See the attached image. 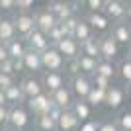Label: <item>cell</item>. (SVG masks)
<instances>
[{
    "mask_svg": "<svg viewBox=\"0 0 131 131\" xmlns=\"http://www.w3.org/2000/svg\"><path fill=\"white\" fill-rule=\"evenodd\" d=\"M110 35L121 45V47H129L131 45V24L127 20L123 22H115L110 29Z\"/></svg>",
    "mask_w": 131,
    "mask_h": 131,
    "instance_id": "11",
    "label": "cell"
},
{
    "mask_svg": "<svg viewBox=\"0 0 131 131\" xmlns=\"http://www.w3.org/2000/svg\"><path fill=\"white\" fill-rule=\"evenodd\" d=\"M82 6L88 10V14H96V12H104L106 0H84Z\"/></svg>",
    "mask_w": 131,
    "mask_h": 131,
    "instance_id": "33",
    "label": "cell"
},
{
    "mask_svg": "<svg viewBox=\"0 0 131 131\" xmlns=\"http://www.w3.org/2000/svg\"><path fill=\"white\" fill-rule=\"evenodd\" d=\"M96 74H102V77L114 80L117 77V63H112V61H104L100 59L98 61V69H96Z\"/></svg>",
    "mask_w": 131,
    "mask_h": 131,
    "instance_id": "28",
    "label": "cell"
},
{
    "mask_svg": "<svg viewBox=\"0 0 131 131\" xmlns=\"http://www.w3.org/2000/svg\"><path fill=\"white\" fill-rule=\"evenodd\" d=\"M33 131H39V129H33Z\"/></svg>",
    "mask_w": 131,
    "mask_h": 131,
    "instance_id": "51",
    "label": "cell"
},
{
    "mask_svg": "<svg viewBox=\"0 0 131 131\" xmlns=\"http://www.w3.org/2000/svg\"><path fill=\"white\" fill-rule=\"evenodd\" d=\"M125 20L131 24V2H127V8H125Z\"/></svg>",
    "mask_w": 131,
    "mask_h": 131,
    "instance_id": "45",
    "label": "cell"
},
{
    "mask_svg": "<svg viewBox=\"0 0 131 131\" xmlns=\"http://www.w3.org/2000/svg\"><path fill=\"white\" fill-rule=\"evenodd\" d=\"M78 20H80V16H71L67 18V20H63V22H59V27L63 29V33H65V37H72L74 35V29H77L78 26Z\"/></svg>",
    "mask_w": 131,
    "mask_h": 131,
    "instance_id": "31",
    "label": "cell"
},
{
    "mask_svg": "<svg viewBox=\"0 0 131 131\" xmlns=\"http://www.w3.org/2000/svg\"><path fill=\"white\" fill-rule=\"evenodd\" d=\"M4 96H6V104L14 108V106H24L26 104V96L22 92V86H20V82L10 86L8 90H4Z\"/></svg>",
    "mask_w": 131,
    "mask_h": 131,
    "instance_id": "22",
    "label": "cell"
},
{
    "mask_svg": "<svg viewBox=\"0 0 131 131\" xmlns=\"http://www.w3.org/2000/svg\"><path fill=\"white\" fill-rule=\"evenodd\" d=\"M33 18H35V27H37L39 31H43V33H49L53 27L59 26V20L55 18V14L47 8V6L35 8V10H33Z\"/></svg>",
    "mask_w": 131,
    "mask_h": 131,
    "instance_id": "8",
    "label": "cell"
},
{
    "mask_svg": "<svg viewBox=\"0 0 131 131\" xmlns=\"http://www.w3.org/2000/svg\"><path fill=\"white\" fill-rule=\"evenodd\" d=\"M8 125L18 129V131L29 129V125H31V114H29V110H27L26 104L10 108V121H8Z\"/></svg>",
    "mask_w": 131,
    "mask_h": 131,
    "instance_id": "4",
    "label": "cell"
},
{
    "mask_svg": "<svg viewBox=\"0 0 131 131\" xmlns=\"http://www.w3.org/2000/svg\"><path fill=\"white\" fill-rule=\"evenodd\" d=\"M51 100H53V104L57 106V108H61L63 112L65 110H71L72 108V104H74V96H72V92H71V88L69 86H63L61 90H57V92H53L51 94Z\"/></svg>",
    "mask_w": 131,
    "mask_h": 131,
    "instance_id": "17",
    "label": "cell"
},
{
    "mask_svg": "<svg viewBox=\"0 0 131 131\" xmlns=\"http://www.w3.org/2000/svg\"><path fill=\"white\" fill-rule=\"evenodd\" d=\"M33 129H39V131H59L57 129V121L51 119L49 115L33 117Z\"/></svg>",
    "mask_w": 131,
    "mask_h": 131,
    "instance_id": "29",
    "label": "cell"
},
{
    "mask_svg": "<svg viewBox=\"0 0 131 131\" xmlns=\"http://www.w3.org/2000/svg\"><path fill=\"white\" fill-rule=\"evenodd\" d=\"M80 55H86L90 59H96L100 61V41H98V35H94L92 39H88L80 45Z\"/></svg>",
    "mask_w": 131,
    "mask_h": 131,
    "instance_id": "25",
    "label": "cell"
},
{
    "mask_svg": "<svg viewBox=\"0 0 131 131\" xmlns=\"http://www.w3.org/2000/svg\"><path fill=\"white\" fill-rule=\"evenodd\" d=\"M0 106H8V104H6V96H4V90H0Z\"/></svg>",
    "mask_w": 131,
    "mask_h": 131,
    "instance_id": "46",
    "label": "cell"
},
{
    "mask_svg": "<svg viewBox=\"0 0 131 131\" xmlns=\"http://www.w3.org/2000/svg\"><path fill=\"white\" fill-rule=\"evenodd\" d=\"M114 119L119 131H131V108H123L121 112H117Z\"/></svg>",
    "mask_w": 131,
    "mask_h": 131,
    "instance_id": "30",
    "label": "cell"
},
{
    "mask_svg": "<svg viewBox=\"0 0 131 131\" xmlns=\"http://www.w3.org/2000/svg\"><path fill=\"white\" fill-rule=\"evenodd\" d=\"M2 131H18V129H14V127H10V125H6L4 129H2Z\"/></svg>",
    "mask_w": 131,
    "mask_h": 131,
    "instance_id": "48",
    "label": "cell"
},
{
    "mask_svg": "<svg viewBox=\"0 0 131 131\" xmlns=\"http://www.w3.org/2000/svg\"><path fill=\"white\" fill-rule=\"evenodd\" d=\"M10 121V106H0V129H4Z\"/></svg>",
    "mask_w": 131,
    "mask_h": 131,
    "instance_id": "38",
    "label": "cell"
},
{
    "mask_svg": "<svg viewBox=\"0 0 131 131\" xmlns=\"http://www.w3.org/2000/svg\"><path fill=\"white\" fill-rule=\"evenodd\" d=\"M47 37H49V41H51V45H57V43H61V41H63V39H65V33H63V29H61L59 26L57 27H53V29H51L49 33H47Z\"/></svg>",
    "mask_w": 131,
    "mask_h": 131,
    "instance_id": "35",
    "label": "cell"
},
{
    "mask_svg": "<svg viewBox=\"0 0 131 131\" xmlns=\"http://www.w3.org/2000/svg\"><path fill=\"white\" fill-rule=\"evenodd\" d=\"M8 53H10V59H14V61L24 59V55L27 53L26 41H24V39H20V37H16L14 41H10V43H8Z\"/></svg>",
    "mask_w": 131,
    "mask_h": 131,
    "instance_id": "26",
    "label": "cell"
},
{
    "mask_svg": "<svg viewBox=\"0 0 131 131\" xmlns=\"http://www.w3.org/2000/svg\"><path fill=\"white\" fill-rule=\"evenodd\" d=\"M18 37V31H16V24L12 18H4L2 24H0V43H10Z\"/></svg>",
    "mask_w": 131,
    "mask_h": 131,
    "instance_id": "21",
    "label": "cell"
},
{
    "mask_svg": "<svg viewBox=\"0 0 131 131\" xmlns=\"http://www.w3.org/2000/svg\"><path fill=\"white\" fill-rule=\"evenodd\" d=\"M125 8H127V2H121V0H106L104 14L112 20V24L123 22L125 20Z\"/></svg>",
    "mask_w": 131,
    "mask_h": 131,
    "instance_id": "15",
    "label": "cell"
},
{
    "mask_svg": "<svg viewBox=\"0 0 131 131\" xmlns=\"http://www.w3.org/2000/svg\"><path fill=\"white\" fill-rule=\"evenodd\" d=\"M127 102V88L121 82H114L110 90L106 92V106L112 112H121Z\"/></svg>",
    "mask_w": 131,
    "mask_h": 131,
    "instance_id": "1",
    "label": "cell"
},
{
    "mask_svg": "<svg viewBox=\"0 0 131 131\" xmlns=\"http://www.w3.org/2000/svg\"><path fill=\"white\" fill-rule=\"evenodd\" d=\"M72 114L77 115V119L80 123H86V121L92 119V114H94V108L88 104L86 100H74V104H72Z\"/></svg>",
    "mask_w": 131,
    "mask_h": 131,
    "instance_id": "19",
    "label": "cell"
},
{
    "mask_svg": "<svg viewBox=\"0 0 131 131\" xmlns=\"http://www.w3.org/2000/svg\"><path fill=\"white\" fill-rule=\"evenodd\" d=\"M2 20H4V16H2V12H0V24H2Z\"/></svg>",
    "mask_w": 131,
    "mask_h": 131,
    "instance_id": "50",
    "label": "cell"
},
{
    "mask_svg": "<svg viewBox=\"0 0 131 131\" xmlns=\"http://www.w3.org/2000/svg\"><path fill=\"white\" fill-rule=\"evenodd\" d=\"M0 72H4V74H14V77H16V69H14V59L4 61V63L0 65Z\"/></svg>",
    "mask_w": 131,
    "mask_h": 131,
    "instance_id": "41",
    "label": "cell"
},
{
    "mask_svg": "<svg viewBox=\"0 0 131 131\" xmlns=\"http://www.w3.org/2000/svg\"><path fill=\"white\" fill-rule=\"evenodd\" d=\"M47 8H49L51 12L55 14V18L59 20V22H63V20H67V18L71 16H77L78 8L77 6H80V2H67V0H51V2H47Z\"/></svg>",
    "mask_w": 131,
    "mask_h": 131,
    "instance_id": "7",
    "label": "cell"
},
{
    "mask_svg": "<svg viewBox=\"0 0 131 131\" xmlns=\"http://www.w3.org/2000/svg\"><path fill=\"white\" fill-rule=\"evenodd\" d=\"M117 78L123 86H129L131 84V59L127 55H123L119 61H117Z\"/></svg>",
    "mask_w": 131,
    "mask_h": 131,
    "instance_id": "24",
    "label": "cell"
},
{
    "mask_svg": "<svg viewBox=\"0 0 131 131\" xmlns=\"http://www.w3.org/2000/svg\"><path fill=\"white\" fill-rule=\"evenodd\" d=\"M10 59V53H8V45L6 43H0V65L4 63V61Z\"/></svg>",
    "mask_w": 131,
    "mask_h": 131,
    "instance_id": "43",
    "label": "cell"
},
{
    "mask_svg": "<svg viewBox=\"0 0 131 131\" xmlns=\"http://www.w3.org/2000/svg\"><path fill=\"white\" fill-rule=\"evenodd\" d=\"M55 49L65 57V61H72L80 57V43L74 37H65L61 43L55 45Z\"/></svg>",
    "mask_w": 131,
    "mask_h": 131,
    "instance_id": "14",
    "label": "cell"
},
{
    "mask_svg": "<svg viewBox=\"0 0 131 131\" xmlns=\"http://www.w3.org/2000/svg\"><path fill=\"white\" fill-rule=\"evenodd\" d=\"M35 4L33 0H16V12H33Z\"/></svg>",
    "mask_w": 131,
    "mask_h": 131,
    "instance_id": "37",
    "label": "cell"
},
{
    "mask_svg": "<svg viewBox=\"0 0 131 131\" xmlns=\"http://www.w3.org/2000/svg\"><path fill=\"white\" fill-rule=\"evenodd\" d=\"M41 63H43V72H63L65 71L67 61L65 57L55 49V47H49V49L41 53Z\"/></svg>",
    "mask_w": 131,
    "mask_h": 131,
    "instance_id": "6",
    "label": "cell"
},
{
    "mask_svg": "<svg viewBox=\"0 0 131 131\" xmlns=\"http://www.w3.org/2000/svg\"><path fill=\"white\" fill-rule=\"evenodd\" d=\"M0 12H16V0H0Z\"/></svg>",
    "mask_w": 131,
    "mask_h": 131,
    "instance_id": "42",
    "label": "cell"
},
{
    "mask_svg": "<svg viewBox=\"0 0 131 131\" xmlns=\"http://www.w3.org/2000/svg\"><path fill=\"white\" fill-rule=\"evenodd\" d=\"M27 110H29V114L33 115V117H39V115H49V112L53 110V100H51V94L43 92L39 94V96H35V98L27 100L26 102Z\"/></svg>",
    "mask_w": 131,
    "mask_h": 131,
    "instance_id": "5",
    "label": "cell"
},
{
    "mask_svg": "<svg viewBox=\"0 0 131 131\" xmlns=\"http://www.w3.org/2000/svg\"><path fill=\"white\" fill-rule=\"evenodd\" d=\"M98 41H100V59L112 61V63L121 59V45L117 43L110 33L98 35Z\"/></svg>",
    "mask_w": 131,
    "mask_h": 131,
    "instance_id": "2",
    "label": "cell"
},
{
    "mask_svg": "<svg viewBox=\"0 0 131 131\" xmlns=\"http://www.w3.org/2000/svg\"><path fill=\"white\" fill-rule=\"evenodd\" d=\"M92 84H94V88H100V90L108 92L110 86L114 84V80H110V78L102 77V74H94V77H92Z\"/></svg>",
    "mask_w": 131,
    "mask_h": 131,
    "instance_id": "34",
    "label": "cell"
},
{
    "mask_svg": "<svg viewBox=\"0 0 131 131\" xmlns=\"http://www.w3.org/2000/svg\"><path fill=\"white\" fill-rule=\"evenodd\" d=\"M86 102L92 108H100V106H106V92L104 90H100V88H92L90 94H88Z\"/></svg>",
    "mask_w": 131,
    "mask_h": 131,
    "instance_id": "32",
    "label": "cell"
},
{
    "mask_svg": "<svg viewBox=\"0 0 131 131\" xmlns=\"http://www.w3.org/2000/svg\"><path fill=\"white\" fill-rule=\"evenodd\" d=\"M22 63H24V71L29 72V77H35L37 72H43V63H41V55L39 53H33V51L27 49Z\"/></svg>",
    "mask_w": 131,
    "mask_h": 131,
    "instance_id": "18",
    "label": "cell"
},
{
    "mask_svg": "<svg viewBox=\"0 0 131 131\" xmlns=\"http://www.w3.org/2000/svg\"><path fill=\"white\" fill-rule=\"evenodd\" d=\"M14 24H16V31L18 37L26 41L29 35H31L37 27H35V18H33V12H16L12 16Z\"/></svg>",
    "mask_w": 131,
    "mask_h": 131,
    "instance_id": "3",
    "label": "cell"
},
{
    "mask_svg": "<svg viewBox=\"0 0 131 131\" xmlns=\"http://www.w3.org/2000/svg\"><path fill=\"white\" fill-rule=\"evenodd\" d=\"M100 121L102 119H90L86 121V123H80V127H78V131H98L100 129Z\"/></svg>",
    "mask_w": 131,
    "mask_h": 131,
    "instance_id": "40",
    "label": "cell"
},
{
    "mask_svg": "<svg viewBox=\"0 0 131 131\" xmlns=\"http://www.w3.org/2000/svg\"><path fill=\"white\" fill-rule=\"evenodd\" d=\"M78 127H80V121L72 114V110H65L61 114L59 121H57V129L59 131H78Z\"/></svg>",
    "mask_w": 131,
    "mask_h": 131,
    "instance_id": "20",
    "label": "cell"
},
{
    "mask_svg": "<svg viewBox=\"0 0 131 131\" xmlns=\"http://www.w3.org/2000/svg\"><path fill=\"white\" fill-rule=\"evenodd\" d=\"M61 114H63V110H61V108H57V106H53V110L49 112V117H51V119H55V121H59Z\"/></svg>",
    "mask_w": 131,
    "mask_h": 131,
    "instance_id": "44",
    "label": "cell"
},
{
    "mask_svg": "<svg viewBox=\"0 0 131 131\" xmlns=\"http://www.w3.org/2000/svg\"><path fill=\"white\" fill-rule=\"evenodd\" d=\"M26 45H27V49L33 51V53H45V51L49 49V47H53L49 41V37H47V33L43 31H39V29H35V31L29 35V37L26 39Z\"/></svg>",
    "mask_w": 131,
    "mask_h": 131,
    "instance_id": "13",
    "label": "cell"
},
{
    "mask_svg": "<svg viewBox=\"0 0 131 131\" xmlns=\"http://www.w3.org/2000/svg\"><path fill=\"white\" fill-rule=\"evenodd\" d=\"M127 88V100H131V84H129V86H125Z\"/></svg>",
    "mask_w": 131,
    "mask_h": 131,
    "instance_id": "47",
    "label": "cell"
},
{
    "mask_svg": "<svg viewBox=\"0 0 131 131\" xmlns=\"http://www.w3.org/2000/svg\"><path fill=\"white\" fill-rule=\"evenodd\" d=\"M96 33H94V29H92V26L86 22V18H82L80 16V20H78V26H77V29H74V35L72 37L77 39L78 43H84V41H88V39H92Z\"/></svg>",
    "mask_w": 131,
    "mask_h": 131,
    "instance_id": "23",
    "label": "cell"
},
{
    "mask_svg": "<svg viewBox=\"0 0 131 131\" xmlns=\"http://www.w3.org/2000/svg\"><path fill=\"white\" fill-rule=\"evenodd\" d=\"M86 22L92 26L94 33H100V35H106V33H110V29H112V20H110L108 16H106L104 12H96V14H86Z\"/></svg>",
    "mask_w": 131,
    "mask_h": 131,
    "instance_id": "12",
    "label": "cell"
},
{
    "mask_svg": "<svg viewBox=\"0 0 131 131\" xmlns=\"http://www.w3.org/2000/svg\"><path fill=\"white\" fill-rule=\"evenodd\" d=\"M41 84H43L45 92L53 94L57 90H61L63 86H69V78L65 72H41Z\"/></svg>",
    "mask_w": 131,
    "mask_h": 131,
    "instance_id": "10",
    "label": "cell"
},
{
    "mask_svg": "<svg viewBox=\"0 0 131 131\" xmlns=\"http://www.w3.org/2000/svg\"><path fill=\"white\" fill-rule=\"evenodd\" d=\"M98 131H119V127H117L115 119L112 117V119H102L100 121V129Z\"/></svg>",
    "mask_w": 131,
    "mask_h": 131,
    "instance_id": "39",
    "label": "cell"
},
{
    "mask_svg": "<svg viewBox=\"0 0 131 131\" xmlns=\"http://www.w3.org/2000/svg\"><path fill=\"white\" fill-rule=\"evenodd\" d=\"M20 86H22V92H24V96H26V102L45 92L43 84H41V78H37V77H26V78H22Z\"/></svg>",
    "mask_w": 131,
    "mask_h": 131,
    "instance_id": "16",
    "label": "cell"
},
{
    "mask_svg": "<svg viewBox=\"0 0 131 131\" xmlns=\"http://www.w3.org/2000/svg\"><path fill=\"white\" fill-rule=\"evenodd\" d=\"M14 84H18L14 74H4V72H0V90H8V88L14 86Z\"/></svg>",
    "mask_w": 131,
    "mask_h": 131,
    "instance_id": "36",
    "label": "cell"
},
{
    "mask_svg": "<svg viewBox=\"0 0 131 131\" xmlns=\"http://www.w3.org/2000/svg\"><path fill=\"white\" fill-rule=\"evenodd\" d=\"M78 67H80V74L92 78L94 74H96V69H98V61L90 59L86 55H80V57H78Z\"/></svg>",
    "mask_w": 131,
    "mask_h": 131,
    "instance_id": "27",
    "label": "cell"
},
{
    "mask_svg": "<svg viewBox=\"0 0 131 131\" xmlns=\"http://www.w3.org/2000/svg\"><path fill=\"white\" fill-rule=\"evenodd\" d=\"M69 88H71L72 96L77 100H86L88 94H90V90L94 88V84H92V78L90 77L78 74V77H74V78L69 80Z\"/></svg>",
    "mask_w": 131,
    "mask_h": 131,
    "instance_id": "9",
    "label": "cell"
},
{
    "mask_svg": "<svg viewBox=\"0 0 131 131\" xmlns=\"http://www.w3.org/2000/svg\"><path fill=\"white\" fill-rule=\"evenodd\" d=\"M127 57H129V59H131V45H129V47H127Z\"/></svg>",
    "mask_w": 131,
    "mask_h": 131,
    "instance_id": "49",
    "label": "cell"
}]
</instances>
